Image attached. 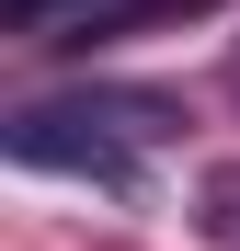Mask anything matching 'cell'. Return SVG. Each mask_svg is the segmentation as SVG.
I'll return each mask as SVG.
<instances>
[{
	"label": "cell",
	"mask_w": 240,
	"mask_h": 251,
	"mask_svg": "<svg viewBox=\"0 0 240 251\" xmlns=\"http://www.w3.org/2000/svg\"><path fill=\"white\" fill-rule=\"evenodd\" d=\"M57 12H69V0H0V23H23V34H34V23H57Z\"/></svg>",
	"instance_id": "2"
},
{
	"label": "cell",
	"mask_w": 240,
	"mask_h": 251,
	"mask_svg": "<svg viewBox=\"0 0 240 251\" xmlns=\"http://www.w3.org/2000/svg\"><path fill=\"white\" fill-rule=\"evenodd\" d=\"M183 137V103L172 92H137V80H92V92H57V103H23L0 126V149L23 172H80L103 194H137V160Z\"/></svg>",
	"instance_id": "1"
}]
</instances>
